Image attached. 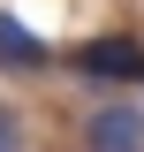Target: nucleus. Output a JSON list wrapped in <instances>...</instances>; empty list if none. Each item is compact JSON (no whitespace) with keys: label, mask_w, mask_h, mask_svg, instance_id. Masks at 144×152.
<instances>
[{"label":"nucleus","mask_w":144,"mask_h":152,"mask_svg":"<svg viewBox=\"0 0 144 152\" xmlns=\"http://www.w3.org/2000/svg\"><path fill=\"white\" fill-rule=\"evenodd\" d=\"M68 69L84 84H144V46L137 38H91L68 53Z\"/></svg>","instance_id":"nucleus-1"},{"label":"nucleus","mask_w":144,"mask_h":152,"mask_svg":"<svg viewBox=\"0 0 144 152\" xmlns=\"http://www.w3.org/2000/svg\"><path fill=\"white\" fill-rule=\"evenodd\" d=\"M84 152H144V107H129V99L99 107L84 122Z\"/></svg>","instance_id":"nucleus-2"},{"label":"nucleus","mask_w":144,"mask_h":152,"mask_svg":"<svg viewBox=\"0 0 144 152\" xmlns=\"http://www.w3.org/2000/svg\"><path fill=\"white\" fill-rule=\"evenodd\" d=\"M46 61H53V46H46L23 15L0 8V69H46Z\"/></svg>","instance_id":"nucleus-3"},{"label":"nucleus","mask_w":144,"mask_h":152,"mask_svg":"<svg viewBox=\"0 0 144 152\" xmlns=\"http://www.w3.org/2000/svg\"><path fill=\"white\" fill-rule=\"evenodd\" d=\"M0 152H23V114L0 99Z\"/></svg>","instance_id":"nucleus-4"}]
</instances>
